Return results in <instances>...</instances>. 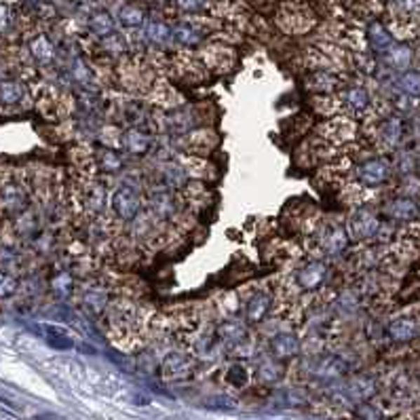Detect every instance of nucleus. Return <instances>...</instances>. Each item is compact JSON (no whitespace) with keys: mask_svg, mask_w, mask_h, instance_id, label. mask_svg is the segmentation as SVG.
<instances>
[{"mask_svg":"<svg viewBox=\"0 0 420 420\" xmlns=\"http://www.w3.org/2000/svg\"><path fill=\"white\" fill-rule=\"evenodd\" d=\"M351 235L355 239H372L380 231V220L370 209H357L351 218Z\"/></svg>","mask_w":420,"mask_h":420,"instance_id":"nucleus-4","label":"nucleus"},{"mask_svg":"<svg viewBox=\"0 0 420 420\" xmlns=\"http://www.w3.org/2000/svg\"><path fill=\"white\" fill-rule=\"evenodd\" d=\"M418 334H420V325H418L414 319H405V317L391 321L388 327H386V336H388L393 342H399V344L412 342Z\"/></svg>","mask_w":420,"mask_h":420,"instance_id":"nucleus-12","label":"nucleus"},{"mask_svg":"<svg viewBox=\"0 0 420 420\" xmlns=\"http://www.w3.org/2000/svg\"><path fill=\"white\" fill-rule=\"evenodd\" d=\"M18 292V279L5 271H0V298H11Z\"/></svg>","mask_w":420,"mask_h":420,"instance_id":"nucleus-37","label":"nucleus"},{"mask_svg":"<svg viewBox=\"0 0 420 420\" xmlns=\"http://www.w3.org/2000/svg\"><path fill=\"white\" fill-rule=\"evenodd\" d=\"M386 177H388V163L384 158H370V161L361 163L357 169V179L370 188L382 186L386 182Z\"/></svg>","mask_w":420,"mask_h":420,"instance_id":"nucleus-3","label":"nucleus"},{"mask_svg":"<svg viewBox=\"0 0 420 420\" xmlns=\"http://www.w3.org/2000/svg\"><path fill=\"white\" fill-rule=\"evenodd\" d=\"M121 148L129 154H135V156H142L146 154L150 148H152V137L142 131V129H125L121 133Z\"/></svg>","mask_w":420,"mask_h":420,"instance_id":"nucleus-10","label":"nucleus"},{"mask_svg":"<svg viewBox=\"0 0 420 420\" xmlns=\"http://www.w3.org/2000/svg\"><path fill=\"white\" fill-rule=\"evenodd\" d=\"M49 334H47V340L53 348H60V351H66L72 346V340L62 332V330H55V327H47Z\"/></svg>","mask_w":420,"mask_h":420,"instance_id":"nucleus-36","label":"nucleus"},{"mask_svg":"<svg viewBox=\"0 0 420 420\" xmlns=\"http://www.w3.org/2000/svg\"><path fill=\"white\" fill-rule=\"evenodd\" d=\"M51 290H53V294H55L57 298H62V300H66L68 296H72V290H74V279H72V275H70V273H60V275H55L53 281H51Z\"/></svg>","mask_w":420,"mask_h":420,"instance_id":"nucleus-32","label":"nucleus"},{"mask_svg":"<svg viewBox=\"0 0 420 420\" xmlns=\"http://www.w3.org/2000/svg\"><path fill=\"white\" fill-rule=\"evenodd\" d=\"M110 207H112V212L116 214L118 220L133 222L140 216V207H142L137 190H133L127 184L121 186V188H116L112 192V196H110Z\"/></svg>","mask_w":420,"mask_h":420,"instance_id":"nucleus-2","label":"nucleus"},{"mask_svg":"<svg viewBox=\"0 0 420 420\" xmlns=\"http://www.w3.org/2000/svg\"><path fill=\"white\" fill-rule=\"evenodd\" d=\"M152 214L161 220H169L175 214V198L169 186H158L150 192Z\"/></svg>","mask_w":420,"mask_h":420,"instance_id":"nucleus-8","label":"nucleus"},{"mask_svg":"<svg viewBox=\"0 0 420 420\" xmlns=\"http://www.w3.org/2000/svg\"><path fill=\"white\" fill-rule=\"evenodd\" d=\"M397 87L401 93L409 97H420V72L418 70H403L401 76L397 79Z\"/></svg>","mask_w":420,"mask_h":420,"instance_id":"nucleus-28","label":"nucleus"},{"mask_svg":"<svg viewBox=\"0 0 420 420\" xmlns=\"http://www.w3.org/2000/svg\"><path fill=\"white\" fill-rule=\"evenodd\" d=\"M361 416H363V420H382V414L376 407H372V405L361 407Z\"/></svg>","mask_w":420,"mask_h":420,"instance_id":"nucleus-43","label":"nucleus"},{"mask_svg":"<svg viewBox=\"0 0 420 420\" xmlns=\"http://www.w3.org/2000/svg\"><path fill=\"white\" fill-rule=\"evenodd\" d=\"M95 163L106 171V173H116V171H121L123 169V158H121V154L116 152V150H112V148H97V152H95Z\"/></svg>","mask_w":420,"mask_h":420,"instance_id":"nucleus-24","label":"nucleus"},{"mask_svg":"<svg viewBox=\"0 0 420 420\" xmlns=\"http://www.w3.org/2000/svg\"><path fill=\"white\" fill-rule=\"evenodd\" d=\"M218 338L229 344H239L248 338V327L235 319H226L218 325Z\"/></svg>","mask_w":420,"mask_h":420,"instance_id":"nucleus-20","label":"nucleus"},{"mask_svg":"<svg viewBox=\"0 0 420 420\" xmlns=\"http://www.w3.org/2000/svg\"><path fill=\"white\" fill-rule=\"evenodd\" d=\"M325 279H327V264L325 262H309L296 275V283L306 292L321 287L325 283Z\"/></svg>","mask_w":420,"mask_h":420,"instance_id":"nucleus-7","label":"nucleus"},{"mask_svg":"<svg viewBox=\"0 0 420 420\" xmlns=\"http://www.w3.org/2000/svg\"><path fill=\"white\" fill-rule=\"evenodd\" d=\"M104 47L108 49V51H123L125 49V39L123 36H118L116 32L114 34H110V36H106L104 39Z\"/></svg>","mask_w":420,"mask_h":420,"instance_id":"nucleus-41","label":"nucleus"},{"mask_svg":"<svg viewBox=\"0 0 420 420\" xmlns=\"http://www.w3.org/2000/svg\"><path fill=\"white\" fill-rule=\"evenodd\" d=\"M30 207V194L22 179L0 177V216L22 218Z\"/></svg>","mask_w":420,"mask_h":420,"instance_id":"nucleus-1","label":"nucleus"},{"mask_svg":"<svg viewBox=\"0 0 420 420\" xmlns=\"http://www.w3.org/2000/svg\"><path fill=\"white\" fill-rule=\"evenodd\" d=\"M401 135H403V123L395 116L386 118L382 125H380V137L382 142L388 146V148H395L399 142H401Z\"/></svg>","mask_w":420,"mask_h":420,"instance_id":"nucleus-23","label":"nucleus"},{"mask_svg":"<svg viewBox=\"0 0 420 420\" xmlns=\"http://www.w3.org/2000/svg\"><path fill=\"white\" fill-rule=\"evenodd\" d=\"M118 22L125 28H140L144 24V11L135 5H125L118 9Z\"/></svg>","mask_w":420,"mask_h":420,"instance_id":"nucleus-29","label":"nucleus"},{"mask_svg":"<svg viewBox=\"0 0 420 420\" xmlns=\"http://www.w3.org/2000/svg\"><path fill=\"white\" fill-rule=\"evenodd\" d=\"M144 34L152 45H165L171 39V28L167 24L158 22V20H150L144 28Z\"/></svg>","mask_w":420,"mask_h":420,"instance_id":"nucleus-26","label":"nucleus"},{"mask_svg":"<svg viewBox=\"0 0 420 420\" xmlns=\"http://www.w3.org/2000/svg\"><path fill=\"white\" fill-rule=\"evenodd\" d=\"M173 3L184 13H201L207 7V0H173Z\"/></svg>","mask_w":420,"mask_h":420,"instance_id":"nucleus-39","label":"nucleus"},{"mask_svg":"<svg viewBox=\"0 0 420 420\" xmlns=\"http://www.w3.org/2000/svg\"><path fill=\"white\" fill-rule=\"evenodd\" d=\"M386 214L393 220L409 222V220H416L420 216V207L412 196H395L393 201L386 203Z\"/></svg>","mask_w":420,"mask_h":420,"instance_id":"nucleus-9","label":"nucleus"},{"mask_svg":"<svg viewBox=\"0 0 420 420\" xmlns=\"http://www.w3.org/2000/svg\"><path fill=\"white\" fill-rule=\"evenodd\" d=\"M269 348H271V355H275L277 359H292L300 353V340L290 332H281L271 338Z\"/></svg>","mask_w":420,"mask_h":420,"instance_id":"nucleus-11","label":"nucleus"},{"mask_svg":"<svg viewBox=\"0 0 420 420\" xmlns=\"http://www.w3.org/2000/svg\"><path fill=\"white\" fill-rule=\"evenodd\" d=\"M11 26V11L7 5L0 3V32H5Z\"/></svg>","mask_w":420,"mask_h":420,"instance_id":"nucleus-42","label":"nucleus"},{"mask_svg":"<svg viewBox=\"0 0 420 420\" xmlns=\"http://www.w3.org/2000/svg\"><path fill=\"white\" fill-rule=\"evenodd\" d=\"M83 304L93 315H100L106 309V304H108V294L102 292V290H87L85 296H83Z\"/></svg>","mask_w":420,"mask_h":420,"instance_id":"nucleus-31","label":"nucleus"},{"mask_svg":"<svg viewBox=\"0 0 420 420\" xmlns=\"http://www.w3.org/2000/svg\"><path fill=\"white\" fill-rule=\"evenodd\" d=\"M258 376L264 382H275L283 376V367L273 359V357H262L258 361Z\"/></svg>","mask_w":420,"mask_h":420,"instance_id":"nucleus-30","label":"nucleus"},{"mask_svg":"<svg viewBox=\"0 0 420 420\" xmlns=\"http://www.w3.org/2000/svg\"><path fill=\"white\" fill-rule=\"evenodd\" d=\"M376 393V382L370 376H357L346 384V395L355 401H365Z\"/></svg>","mask_w":420,"mask_h":420,"instance_id":"nucleus-21","label":"nucleus"},{"mask_svg":"<svg viewBox=\"0 0 420 420\" xmlns=\"http://www.w3.org/2000/svg\"><path fill=\"white\" fill-rule=\"evenodd\" d=\"M226 382L233 384L235 388H243V386L250 382V374H248L245 365L233 363V365L229 367V372H226Z\"/></svg>","mask_w":420,"mask_h":420,"instance_id":"nucleus-34","label":"nucleus"},{"mask_svg":"<svg viewBox=\"0 0 420 420\" xmlns=\"http://www.w3.org/2000/svg\"><path fill=\"white\" fill-rule=\"evenodd\" d=\"M89 30L93 32V34H97V36H102V39H106V36H110V34H114L116 32V22H114V18L108 13V11H104V9H97V11H93L91 15H89Z\"/></svg>","mask_w":420,"mask_h":420,"instance_id":"nucleus-19","label":"nucleus"},{"mask_svg":"<svg viewBox=\"0 0 420 420\" xmlns=\"http://www.w3.org/2000/svg\"><path fill=\"white\" fill-rule=\"evenodd\" d=\"M106 205H108V190H106V186L97 184V182L91 184L87 188V192H85V209H87L89 214H93V216H100V214H104Z\"/></svg>","mask_w":420,"mask_h":420,"instance_id":"nucleus-18","label":"nucleus"},{"mask_svg":"<svg viewBox=\"0 0 420 420\" xmlns=\"http://www.w3.org/2000/svg\"><path fill=\"white\" fill-rule=\"evenodd\" d=\"M163 177L167 179V186H171V188H179V186L186 184V171L177 163H173V161L165 165Z\"/></svg>","mask_w":420,"mask_h":420,"instance_id":"nucleus-33","label":"nucleus"},{"mask_svg":"<svg viewBox=\"0 0 420 420\" xmlns=\"http://www.w3.org/2000/svg\"><path fill=\"white\" fill-rule=\"evenodd\" d=\"M28 49H30V55L36 64L41 66H51L55 62V45L49 41V36L45 34H39L34 36L30 43H28Z\"/></svg>","mask_w":420,"mask_h":420,"instance_id":"nucleus-14","label":"nucleus"},{"mask_svg":"<svg viewBox=\"0 0 420 420\" xmlns=\"http://www.w3.org/2000/svg\"><path fill=\"white\" fill-rule=\"evenodd\" d=\"M70 76H72L74 81H79V83H91V79H93V72L87 68V64H85V62H81V60H74V62H72V66H70Z\"/></svg>","mask_w":420,"mask_h":420,"instance_id":"nucleus-38","label":"nucleus"},{"mask_svg":"<svg viewBox=\"0 0 420 420\" xmlns=\"http://www.w3.org/2000/svg\"><path fill=\"white\" fill-rule=\"evenodd\" d=\"M348 233L342 226H330L321 233L319 248L325 256H340L348 248Z\"/></svg>","mask_w":420,"mask_h":420,"instance_id":"nucleus-6","label":"nucleus"},{"mask_svg":"<svg viewBox=\"0 0 420 420\" xmlns=\"http://www.w3.org/2000/svg\"><path fill=\"white\" fill-rule=\"evenodd\" d=\"M28 95V89L22 81H0V106L13 108L20 106Z\"/></svg>","mask_w":420,"mask_h":420,"instance_id":"nucleus-15","label":"nucleus"},{"mask_svg":"<svg viewBox=\"0 0 420 420\" xmlns=\"http://www.w3.org/2000/svg\"><path fill=\"white\" fill-rule=\"evenodd\" d=\"M205 405L216 407V409H235V401L229 399V397H212V399H207Z\"/></svg>","mask_w":420,"mask_h":420,"instance_id":"nucleus-40","label":"nucleus"},{"mask_svg":"<svg viewBox=\"0 0 420 420\" xmlns=\"http://www.w3.org/2000/svg\"><path fill=\"white\" fill-rule=\"evenodd\" d=\"M271 296L266 292H256L254 296H250V300L245 302V319L250 323H260L266 319L269 311H271Z\"/></svg>","mask_w":420,"mask_h":420,"instance_id":"nucleus-13","label":"nucleus"},{"mask_svg":"<svg viewBox=\"0 0 420 420\" xmlns=\"http://www.w3.org/2000/svg\"><path fill=\"white\" fill-rule=\"evenodd\" d=\"M311 87H313L317 93H330V91H334V89L338 87V81H336L334 76H330V74L317 72V74H313V79H311Z\"/></svg>","mask_w":420,"mask_h":420,"instance_id":"nucleus-35","label":"nucleus"},{"mask_svg":"<svg viewBox=\"0 0 420 420\" xmlns=\"http://www.w3.org/2000/svg\"><path fill=\"white\" fill-rule=\"evenodd\" d=\"M346 372V363L336 355H319L311 361V374L323 380L340 378Z\"/></svg>","mask_w":420,"mask_h":420,"instance_id":"nucleus-5","label":"nucleus"},{"mask_svg":"<svg viewBox=\"0 0 420 420\" xmlns=\"http://www.w3.org/2000/svg\"><path fill=\"white\" fill-rule=\"evenodd\" d=\"M388 66H393L395 70H405L412 62V49L407 45H393L391 51L384 53Z\"/></svg>","mask_w":420,"mask_h":420,"instance_id":"nucleus-27","label":"nucleus"},{"mask_svg":"<svg viewBox=\"0 0 420 420\" xmlns=\"http://www.w3.org/2000/svg\"><path fill=\"white\" fill-rule=\"evenodd\" d=\"M192 363L186 355L182 353H169L163 361V374L171 380H182L190 374Z\"/></svg>","mask_w":420,"mask_h":420,"instance_id":"nucleus-17","label":"nucleus"},{"mask_svg":"<svg viewBox=\"0 0 420 420\" xmlns=\"http://www.w3.org/2000/svg\"><path fill=\"white\" fill-rule=\"evenodd\" d=\"M344 104L353 112H365L370 106V93L363 87H348L344 91Z\"/></svg>","mask_w":420,"mask_h":420,"instance_id":"nucleus-25","label":"nucleus"},{"mask_svg":"<svg viewBox=\"0 0 420 420\" xmlns=\"http://www.w3.org/2000/svg\"><path fill=\"white\" fill-rule=\"evenodd\" d=\"M367 43H370V49L374 53H380V55H384L386 51H391V47L395 45L391 32L380 22H372L367 26Z\"/></svg>","mask_w":420,"mask_h":420,"instance_id":"nucleus-16","label":"nucleus"},{"mask_svg":"<svg viewBox=\"0 0 420 420\" xmlns=\"http://www.w3.org/2000/svg\"><path fill=\"white\" fill-rule=\"evenodd\" d=\"M171 39L177 43V45H184V47H196L201 43V34L196 32V28L192 24H175L171 28Z\"/></svg>","mask_w":420,"mask_h":420,"instance_id":"nucleus-22","label":"nucleus"}]
</instances>
